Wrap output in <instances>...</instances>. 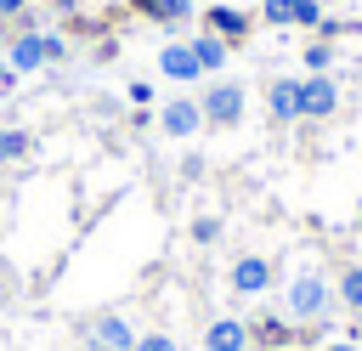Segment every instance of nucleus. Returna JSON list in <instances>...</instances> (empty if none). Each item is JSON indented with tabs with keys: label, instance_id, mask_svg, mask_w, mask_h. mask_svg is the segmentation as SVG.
<instances>
[{
	"label": "nucleus",
	"instance_id": "f8f14e48",
	"mask_svg": "<svg viewBox=\"0 0 362 351\" xmlns=\"http://www.w3.org/2000/svg\"><path fill=\"white\" fill-rule=\"evenodd\" d=\"M192 57H198L204 68H221V62H226V40H221V34H204V40L192 45Z\"/></svg>",
	"mask_w": 362,
	"mask_h": 351
},
{
	"label": "nucleus",
	"instance_id": "6e6552de",
	"mask_svg": "<svg viewBox=\"0 0 362 351\" xmlns=\"http://www.w3.org/2000/svg\"><path fill=\"white\" fill-rule=\"evenodd\" d=\"M300 113H334V79H305L300 85Z\"/></svg>",
	"mask_w": 362,
	"mask_h": 351
},
{
	"label": "nucleus",
	"instance_id": "f3484780",
	"mask_svg": "<svg viewBox=\"0 0 362 351\" xmlns=\"http://www.w3.org/2000/svg\"><path fill=\"white\" fill-rule=\"evenodd\" d=\"M345 300L362 311V266H356V272H345Z\"/></svg>",
	"mask_w": 362,
	"mask_h": 351
},
{
	"label": "nucleus",
	"instance_id": "4468645a",
	"mask_svg": "<svg viewBox=\"0 0 362 351\" xmlns=\"http://www.w3.org/2000/svg\"><path fill=\"white\" fill-rule=\"evenodd\" d=\"M136 6H147V11L164 17V23H170V17H187V0H136Z\"/></svg>",
	"mask_w": 362,
	"mask_h": 351
},
{
	"label": "nucleus",
	"instance_id": "f03ea898",
	"mask_svg": "<svg viewBox=\"0 0 362 351\" xmlns=\"http://www.w3.org/2000/svg\"><path fill=\"white\" fill-rule=\"evenodd\" d=\"M90 340H96L102 351H130V345H136V328H130L124 317H113V311H107V317H96V323H90Z\"/></svg>",
	"mask_w": 362,
	"mask_h": 351
},
{
	"label": "nucleus",
	"instance_id": "9b49d317",
	"mask_svg": "<svg viewBox=\"0 0 362 351\" xmlns=\"http://www.w3.org/2000/svg\"><path fill=\"white\" fill-rule=\"evenodd\" d=\"M272 113L277 119H294L300 113V79H277L272 85Z\"/></svg>",
	"mask_w": 362,
	"mask_h": 351
},
{
	"label": "nucleus",
	"instance_id": "423d86ee",
	"mask_svg": "<svg viewBox=\"0 0 362 351\" xmlns=\"http://www.w3.org/2000/svg\"><path fill=\"white\" fill-rule=\"evenodd\" d=\"M204 345H209V351H243V345H249V328H243L238 317H221V323H209Z\"/></svg>",
	"mask_w": 362,
	"mask_h": 351
},
{
	"label": "nucleus",
	"instance_id": "6ab92c4d",
	"mask_svg": "<svg viewBox=\"0 0 362 351\" xmlns=\"http://www.w3.org/2000/svg\"><path fill=\"white\" fill-rule=\"evenodd\" d=\"M215 232H221V226H215V221H209V215H204V221H198V226H192V238H198V243H209V238H215Z\"/></svg>",
	"mask_w": 362,
	"mask_h": 351
},
{
	"label": "nucleus",
	"instance_id": "2eb2a0df",
	"mask_svg": "<svg viewBox=\"0 0 362 351\" xmlns=\"http://www.w3.org/2000/svg\"><path fill=\"white\" fill-rule=\"evenodd\" d=\"M130 351H175V340H170V334H141Z\"/></svg>",
	"mask_w": 362,
	"mask_h": 351
},
{
	"label": "nucleus",
	"instance_id": "aec40b11",
	"mask_svg": "<svg viewBox=\"0 0 362 351\" xmlns=\"http://www.w3.org/2000/svg\"><path fill=\"white\" fill-rule=\"evenodd\" d=\"M334 351H351V345H334Z\"/></svg>",
	"mask_w": 362,
	"mask_h": 351
},
{
	"label": "nucleus",
	"instance_id": "a211bd4d",
	"mask_svg": "<svg viewBox=\"0 0 362 351\" xmlns=\"http://www.w3.org/2000/svg\"><path fill=\"white\" fill-rule=\"evenodd\" d=\"M305 62H311V68H317V74H322V68H328V62H334V51H328V45H311V51H305Z\"/></svg>",
	"mask_w": 362,
	"mask_h": 351
},
{
	"label": "nucleus",
	"instance_id": "20e7f679",
	"mask_svg": "<svg viewBox=\"0 0 362 351\" xmlns=\"http://www.w3.org/2000/svg\"><path fill=\"white\" fill-rule=\"evenodd\" d=\"M51 57H62V40H45V34H28V40H17V51H11L17 68H40V62H51Z\"/></svg>",
	"mask_w": 362,
	"mask_h": 351
},
{
	"label": "nucleus",
	"instance_id": "1a4fd4ad",
	"mask_svg": "<svg viewBox=\"0 0 362 351\" xmlns=\"http://www.w3.org/2000/svg\"><path fill=\"white\" fill-rule=\"evenodd\" d=\"M272 23H317V0H266Z\"/></svg>",
	"mask_w": 362,
	"mask_h": 351
},
{
	"label": "nucleus",
	"instance_id": "ddd939ff",
	"mask_svg": "<svg viewBox=\"0 0 362 351\" xmlns=\"http://www.w3.org/2000/svg\"><path fill=\"white\" fill-rule=\"evenodd\" d=\"M28 153V136L23 130H0V159H23Z\"/></svg>",
	"mask_w": 362,
	"mask_h": 351
},
{
	"label": "nucleus",
	"instance_id": "0eeeda50",
	"mask_svg": "<svg viewBox=\"0 0 362 351\" xmlns=\"http://www.w3.org/2000/svg\"><path fill=\"white\" fill-rule=\"evenodd\" d=\"M158 68H164L170 79H198V74H204V62L192 57V45H170V51L158 57Z\"/></svg>",
	"mask_w": 362,
	"mask_h": 351
},
{
	"label": "nucleus",
	"instance_id": "dca6fc26",
	"mask_svg": "<svg viewBox=\"0 0 362 351\" xmlns=\"http://www.w3.org/2000/svg\"><path fill=\"white\" fill-rule=\"evenodd\" d=\"M215 28H221V34H243V17H238V11H226V6H221V11H215Z\"/></svg>",
	"mask_w": 362,
	"mask_h": 351
},
{
	"label": "nucleus",
	"instance_id": "f257e3e1",
	"mask_svg": "<svg viewBox=\"0 0 362 351\" xmlns=\"http://www.w3.org/2000/svg\"><path fill=\"white\" fill-rule=\"evenodd\" d=\"M322 306H328V283L311 277V272H300V277L288 283V311H294V317H322Z\"/></svg>",
	"mask_w": 362,
	"mask_h": 351
},
{
	"label": "nucleus",
	"instance_id": "9d476101",
	"mask_svg": "<svg viewBox=\"0 0 362 351\" xmlns=\"http://www.w3.org/2000/svg\"><path fill=\"white\" fill-rule=\"evenodd\" d=\"M198 119H204V108H192V102H170V108H164V130H170V136L198 130Z\"/></svg>",
	"mask_w": 362,
	"mask_h": 351
},
{
	"label": "nucleus",
	"instance_id": "7ed1b4c3",
	"mask_svg": "<svg viewBox=\"0 0 362 351\" xmlns=\"http://www.w3.org/2000/svg\"><path fill=\"white\" fill-rule=\"evenodd\" d=\"M243 113V91L238 85H215L209 96H204V119H215V125H232Z\"/></svg>",
	"mask_w": 362,
	"mask_h": 351
},
{
	"label": "nucleus",
	"instance_id": "39448f33",
	"mask_svg": "<svg viewBox=\"0 0 362 351\" xmlns=\"http://www.w3.org/2000/svg\"><path fill=\"white\" fill-rule=\"evenodd\" d=\"M266 283H272V266H266L260 255H243V260L232 266V289H238V294H260Z\"/></svg>",
	"mask_w": 362,
	"mask_h": 351
}]
</instances>
